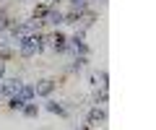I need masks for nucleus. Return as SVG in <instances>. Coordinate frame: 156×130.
<instances>
[{
    "instance_id": "obj_12",
    "label": "nucleus",
    "mask_w": 156,
    "mask_h": 130,
    "mask_svg": "<svg viewBox=\"0 0 156 130\" xmlns=\"http://www.w3.org/2000/svg\"><path fill=\"white\" fill-rule=\"evenodd\" d=\"M3 73H5V62H0V78H3Z\"/></svg>"
},
{
    "instance_id": "obj_3",
    "label": "nucleus",
    "mask_w": 156,
    "mask_h": 130,
    "mask_svg": "<svg viewBox=\"0 0 156 130\" xmlns=\"http://www.w3.org/2000/svg\"><path fill=\"white\" fill-rule=\"evenodd\" d=\"M18 86H21V81H18V78L3 81V83H0V99H11V96L18 91Z\"/></svg>"
},
{
    "instance_id": "obj_4",
    "label": "nucleus",
    "mask_w": 156,
    "mask_h": 130,
    "mask_svg": "<svg viewBox=\"0 0 156 130\" xmlns=\"http://www.w3.org/2000/svg\"><path fill=\"white\" fill-rule=\"evenodd\" d=\"M52 89H55V83H52V81H42V86H34V94H39V96H50Z\"/></svg>"
},
{
    "instance_id": "obj_13",
    "label": "nucleus",
    "mask_w": 156,
    "mask_h": 130,
    "mask_svg": "<svg viewBox=\"0 0 156 130\" xmlns=\"http://www.w3.org/2000/svg\"><path fill=\"white\" fill-rule=\"evenodd\" d=\"M50 3H55V0H50Z\"/></svg>"
},
{
    "instance_id": "obj_11",
    "label": "nucleus",
    "mask_w": 156,
    "mask_h": 130,
    "mask_svg": "<svg viewBox=\"0 0 156 130\" xmlns=\"http://www.w3.org/2000/svg\"><path fill=\"white\" fill-rule=\"evenodd\" d=\"M8 26V18H5V13H0V31Z\"/></svg>"
},
{
    "instance_id": "obj_14",
    "label": "nucleus",
    "mask_w": 156,
    "mask_h": 130,
    "mask_svg": "<svg viewBox=\"0 0 156 130\" xmlns=\"http://www.w3.org/2000/svg\"><path fill=\"white\" fill-rule=\"evenodd\" d=\"M81 130H86V128H81Z\"/></svg>"
},
{
    "instance_id": "obj_5",
    "label": "nucleus",
    "mask_w": 156,
    "mask_h": 130,
    "mask_svg": "<svg viewBox=\"0 0 156 130\" xmlns=\"http://www.w3.org/2000/svg\"><path fill=\"white\" fill-rule=\"evenodd\" d=\"M52 47H55L57 52H68V39L62 34H55V39H52Z\"/></svg>"
},
{
    "instance_id": "obj_9",
    "label": "nucleus",
    "mask_w": 156,
    "mask_h": 130,
    "mask_svg": "<svg viewBox=\"0 0 156 130\" xmlns=\"http://www.w3.org/2000/svg\"><path fill=\"white\" fill-rule=\"evenodd\" d=\"M47 109H50V112H55V114H65V107H60V104L52 102V99L47 102Z\"/></svg>"
},
{
    "instance_id": "obj_10",
    "label": "nucleus",
    "mask_w": 156,
    "mask_h": 130,
    "mask_svg": "<svg viewBox=\"0 0 156 130\" xmlns=\"http://www.w3.org/2000/svg\"><path fill=\"white\" fill-rule=\"evenodd\" d=\"M70 3L78 8V11H83V8H86V0H70Z\"/></svg>"
},
{
    "instance_id": "obj_7",
    "label": "nucleus",
    "mask_w": 156,
    "mask_h": 130,
    "mask_svg": "<svg viewBox=\"0 0 156 130\" xmlns=\"http://www.w3.org/2000/svg\"><path fill=\"white\" fill-rule=\"evenodd\" d=\"M89 120H91V122H104L107 114H104V109H94V112L89 114Z\"/></svg>"
},
{
    "instance_id": "obj_1",
    "label": "nucleus",
    "mask_w": 156,
    "mask_h": 130,
    "mask_svg": "<svg viewBox=\"0 0 156 130\" xmlns=\"http://www.w3.org/2000/svg\"><path fill=\"white\" fill-rule=\"evenodd\" d=\"M18 50H21L23 57H34L39 50H42V37H39V34H29V37H23V39L18 42Z\"/></svg>"
},
{
    "instance_id": "obj_2",
    "label": "nucleus",
    "mask_w": 156,
    "mask_h": 130,
    "mask_svg": "<svg viewBox=\"0 0 156 130\" xmlns=\"http://www.w3.org/2000/svg\"><path fill=\"white\" fill-rule=\"evenodd\" d=\"M31 96H34V86H23L21 83V86H18V91L8 99V102H11V109H23V104L31 102Z\"/></svg>"
},
{
    "instance_id": "obj_6",
    "label": "nucleus",
    "mask_w": 156,
    "mask_h": 130,
    "mask_svg": "<svg viewBox=\"0 0 156 130\" xmlns=\"http://www.w3.org/2000/svg\"><path fill=\"white\" fill-rule=\"evenodd\" d=\"M47 18H50L47 23H55V26H57V23H62V21H65V16H62L60 11H47Z\"/></svg>"
},
{
    "instance_id": "obj_8",
    "label": "nucleus",
    "mask_w": 156,
    "mask_h": 130,
    "mask_svg": "<svg viewBox=\"0 0 156 130\" xmlns=\"http://www.w3.org/2000/svg\"><path fill=\"white\" fill-rule=\"evenodd\" d=\"M37 112H39V107L37 104H23V114H26V117H37Z\"/></svg>"
}]
</instances>
